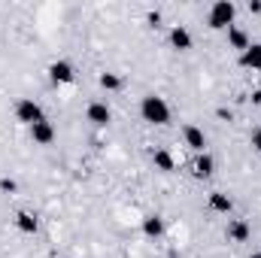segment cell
<instances>
[{"instance_id": "obj_15", "label": "cell", "mask_w": 261, "mask_h": 258, "mask_svg": "<svg viewBox=\"0 0 261 258\" xmlns=\"http://www.w3.org/2000/svg\"><path fill=\"white\" fill-rule=\"evenodd\" d=\"M228 43H231V49H240V52H246L249 49V37H246V31H240V28H228Z\"/></svg>"}, {"instance_id": "obj_13", "label": "cell", "mask_w": 261, "mask_h": 258, "mask_svg": "<svg viewBox=\"0 0 261 258\" xmlns=\"http://www.w3.org/2000/svg\"><path fill=\"white\" fill-rule=\"evenodd\" d=\"M240 61L249 70H261V43H249V49L240 52Z\"/></svg>"}, {"instance_id": "obj_2", "label": "cell", "mask_w": 261, "mask_h": 258, "mask_svg": "<svg viewBox=\"0 0 261 258\" xmlns=\"http://www.w3.org/2000/svg\"><path fill=\"white\" fill-rule=\"evenodd\" d=\"M234 15H237V6H234L231 0H219V3H213L206 21H210V28H216V31H228V28L234 24Z\"/></svg>"}, {"instance_id": "obj_4", "label": "cell", "mask_w": 261, "mask_h": 258, "mask_svg": "<svg viewBox=\"0 0 261 258\" xmlns=\"http://www.w3.org/2000/svg\"><path fill=\"white\" fill-rule=\"evenodd\" d=\"M73 76H76V70H73V64L64 61V58L49 64V79H52L55 85H67V82H73Z\"/></svg>"}, {"instance_id": "obj_18", "label": "cell", "mask_w": 261, "mask_h": 258, "mask_svg": "<svg viewBox=\"0 0 261 258\" xmlns=\"http://www.w3.org/2000/svg\"><path fill=\"white\" fill-rule=\"evenodd\" d=\"M252 149H255V152H261V128L252 131Z\"/></svg>"}, {"instance_id": "obj_22", "label": "cell", "mask_w": 261, "mask_h": 258, "mask_svg": "<svg viewBox=\"0 0 261 258\" xmlns=\"http://www.w3.org/2000/svg\"><path fill=\"white\" fill-rule=\"evenodd\" d=\"M249 258H261V252H252V255H249Z\"/></svg>"}, {"instance_id": "obj_5", "label": "cell", "mask_w": 261, "mask_h": 258, "mask_svg": "<svg viewBox=\"0 0 261 258\" xmlns=\"http://www.w3.org/2000/svg\"><path fill=\"white\" fill-rule=\"evenodd\" d=\"M85 119H88L91 125H97V128H103V125H110V119H113V113H110V107H107L103 100H94V104H88V110H85Z\"/></svg>"}, {"instance_id": "obj_20", "label": "cell", "mask_w": 261, "mask_h": 258, "mask_svg": "<svg viewBox=\"0 0 261 258\" xmlns=\"http://www.w3.org/2000/svg\"><path fill=\"white\" fill-rule=\"evenodd\" d=\"M249 12H261V3L255 0V3H249Z\"/></svg>"}, {"instance_id": "obj_14", "label": "cell", "mask_w": 261, "mask_h": 258, "mask_svg": "<svg viewBox=\"0 0 261 258\" xmlns=\"http://www.w3.org/2000/svg\"><path fill=\"white\" fill-rule=\"evenodd\" d=\"M170 43H173V49L186 52V49H192V34H189L182 24H176V28L170 31Z\"/></svg>"}, {"instance_id": "obj_19", "label": "cell", "mask_w": 261, "mask_h": 258, "mask_svg": "<svg viewBox=\"0 0 261 258\" xmlns=\"http://www.w3.org/2000/svg\"><path fill=\"white\" fill-rule=\"evenodd\" d=\"M0 189H3V192H15V179H6V176H3V179H0Z\"/></svg>"}, {"instance_id": "obj_3", "label": "cell", "mask_w": 261, "mask_h": 258, "mask_svg": "<svg viewBox=\"0 0 261 258\" xmlns=\"http://www.w3.org/2000/svg\"><path fill=\"white\" fill-rule=\"evenodd\" d=\"M15 119L31 128V125H37V122H43L46 113H43V107H40L34 97H21V100L15 104Z\"/></svg>"}, {"instance_id": "obj_21", "label": "cell", "mask_w": 261, "mask_h": 258, "mask_svg": "<svg viewBox=\"0 0 261 258\" xmlns=\"http://www.w3.org/2000/svg\"><path fill=\"white\" fill-rule=\"evenodd\" d=\"M252 104H261V91H255V94H252Z\"/></svg>"}, {"instance_id": "obj_6", "label": "cell", "mask_w": 261, "mask_h": 258, "mask_svg": "<svg viewBox=\"0 0 261 258\" xmlns=\"http://www.w3.org/2000/svg\"><path fill=\"white\" fill-rule=\"evenodd\" d=\"M31 140L37 143V146H49L52 140H55V125L52 122H37V125H31Z\"/></svg>"}, {"instance_id": "obj_1", "label": "cell", "mask_w": 261, "mask_h": 258, "mask_svg": "<svg viewBox=\"0 0 261 258\" xmlns=\"http://www.w3.org/2000/svg\"><path fill=\"white\" fill-rule=\"evenodd\" d=\"M140 116H143V122H149V125H167V122H170V107H167L164 97L146 94V97L140 100Z\"/></svg>"}, {"instance_id": "obj_8", "label": "cell", "mask_w": 261, "mask_h": 258, "mask_svg": "<svg viewBox=\"0 0 261 258\" xmlns=\"http://www.w3.org/2000/svg\"><path fill=\"white\" fill-rule=\"evenodd\" d=\"M228 237H231L234 243H246V240L252 237L249 222H246V219H231V222H228Z\"/></svg>"}, {"instance_id": "obj_23", "label": "cell", "mask_w": 261, "mask_h": 258, "mask_svg": "<svg viewBox=\"0 0 261 258\" xmlns=\"http://www.w3.org/2000/svg\"><path fill=\"white\" fill-rule=\"evenodd\" d=\"M167 258H179V255H167Z\"/></svg>"}, {"instance_id": "obj_12", "label": "cell", "mask_w": 261, "mask_h": 258, "mask_svg": "<svg viewBox=\"0 0 261 258\" xmlns=\"http://www.w3.org/2000/svg\"><path fill=\"white\" fill-rule=\"evenodd\" d=\"M210 210H213V213H222V216H228V213L234 210V200H231L225 192H213V194H210Z\"/></svg>"}, {"instance_id": "obj_17", "label": "cell", "mask_w": 261, "mask_h": 258, "mask_svg": "<svg viewBox=\"0 0 261 258\" xmlns=\"http://www.w3.org/2000/svg\"><path fill=\"white\" fill-rule=\"evenodd\" d=\"M97 82H100V88H103V91H119V88H122V76H119V73H110V70H107V73H100V79H97Z\"/></svg>"}, {"instance_id": "obj_10", "label": "cell", "mask_w": 261, "mask_h": 258, "mask_svg": "<svg viewBox=\"0 0 261 258\" xmlns=\"http://www.w3.org/2000/svg\"><path fill=\"white\" fill-rule=\"evenodd\" d=\"M15 228H18L21 234H37V231H40V219H37L34 213H28V210H18V213H15Z\"/></svg>"}, {"instance_id": "obj_16", "label": "cell", "mask_w": 261, "mask_h": 258, "mask_svg": "<svg viewBox=\"0 0 261 258\" xmlns=\"http://www.w3.org/2000/svg\"><path fill=\"white\" fill-rule=\"evenodd\" d=\"M143 234L152 237V240H158V237L164 234V222H161L158 216H146V219H143Z\"/></svg>"}, {"instance_id": "obj_7", "label": "cell", "mask_w": 261, "mask_h": 258, "mask_svg": "<svg viewBox=\"0 0 261 258\" xmlns=\"http://www.w3.org/2000/svg\"><path fill=\"white\" fill-rule=\"evenodd\" d=\"M192 173H195L197 179L213 176V173H216V158H213L210 152H200V155L195 158V164H192Z\"/></svg>"}, {"instance_id": "obj_11", "label": "cell", "mask_w": 261, "mask_h": 258, "mask_svg": "<svg viewBox=\"0 0 261 258\" xmlns=\"http://www.w3.org/2000/svg\"><path fill=\"white\" fill-rule=\"evenodd\" d=\"M152 164H155V170H161V173H173V170H176V158H173L167 149H155V152H152Z\"/></svg>"}, {"instance_id": "obj_9", "label": "cell", "mask_w": 261, "mask_h": 258, "mask_svg": "<svg viewBox=\"0 0 261 258\" xmlns=\"http://www.w3.org/2000/svg\"><path fill=\"white\" fill-rule=\"evenodd\" d=\"M182 137H186V146H189V149H195L197 155H200V152L206 149V134L197 128V125H186Z\"/></svg>"}]
</instances>
